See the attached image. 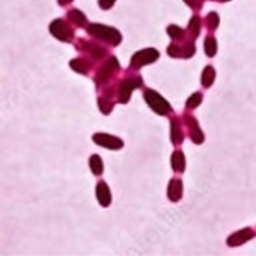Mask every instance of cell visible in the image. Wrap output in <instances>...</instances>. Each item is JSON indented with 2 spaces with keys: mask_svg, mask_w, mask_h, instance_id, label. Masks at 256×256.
Masks as SVG:
<instances>
[{
  "mask_svg": "<svg viewBox=\"0 0 256 256\" xmlns=\"http://www.w3.org/2000/svg\"><path fill=\"white\" fill-rule=\"evenodd\" d=\"M168 195L171 198L172 202H178L181 198V181L180 180H172L169 183V190H168Z\"/></svg>",
  "mask_w": 256,
  "mask_h": 256,
  "instance_id": "13",
  "label": "cell"
},
{
  "mask_svg": "<svg viewBox=\"0 0 256 256\" xmlns=\"http://www.w3.org/2000/svg\"><path fill=\"white\" fill-rule=\"evenodd\" d=\"M88 32L94 38H98L99 41H104L110 46H118L122 43V34H120L118 30L110 26H102V24H89L88 26Z\"/></svg>",
  "mask_w": 256,
  "mask_h": 256,
  "instance_id": "1",
  "label": "cell"
},
{
  "mask_svg": "<svg viewBox=\"0 0 256 256\" xmlns=\"http://www.w3.org/2000/svg\"><path fill=\"white\" fill-rule=\"evenodd\" d=\"M118 68H120L118 60L114 58V56H110L108 62H106V64L98 70V74H96V84L101 86V84H104L106 80H110L111 77H113L114 74L118 72Z\"/></svg>",
  "mask_w": 256,
  "mask_h": 256,
  "instance_id": "6",
  "label": "cell"
},
{
  "mask_svg": "<svg viewBox=\"0 0 256 256\" xmlns=\"http://www.w3.org/2000/svg\"><path fill=\"white\" fill-rule=\"evenodd\" d=\"M251 236H253V230L244 229V230H239V232H236L234 236H230L227 242H229L230 246H238V244H241V242H244L246 239H250Z\"/></svg>",
  "mask_w": 256,
  "mask_h": 256,
  "instance_id": "12",
  "label": "cell"
},
{
  "mask_svg": "<svg viewBox=\"0 0 256 256\" xmlns=\"http://www.w3.org/2000/svg\"><path fill=\"white\" fill-rule=\"evenodd\" d=\"M70 2H74V0H58V6L65 7V6H68Z\"/></svg>",
  "mask_w": 256,
  "mask_h": 256,
  "instance_id": "27",
  "label": "cell"
},
{
  "mask_svg": "<svg viewBox=\"0 0 256 256\" xmlns=\"http://www.w3.org/2000/svg\"><path fill=\"white\" fill-rule=\"evenodd\" d=\"M207 22H208V28L210 30H214V28L218 26V16L216 14V12H210L208 18H207Z\"/></svg>",
  "mask_w": 256,
  "mask_h": 256,
  "instance_id": "24",
  "label": "cell"
},
{
  "mask_svg": "<svg viewBox=\"0 0 256 256\" xmlns=\"http://www.w3.org/2000/svg\"><path fill=\"white\" fill-rule=\"evenodd\" d=\"M144 96H146L147 104L150 106V108L154 110L158 114H166V113H169V110H171V106H169V102H168L164 98H160L159 94L156 92V90H152V89H146V92H144Z\"/></svg>",
  "mask_w": 256,
  "mask_h": 256,
  "instance_id": "3",
  "label": "cell"
},
{
  "mask_svg": "<svg viewBox=\"0 0 256 256\" xmlns=\"http://www.w3.org/2000/svg\"><path fill=\"white\" fill-rule=\"evenodd\" d=\"M184 50H188V44L184 46ZM190 50H193V46H190ZM169 55H171V56H180V48L174 46V44H171V46H169ZM192 55H193V52L181 53V56H192Z\"/></svg>",
  "mask_w": 256,
  "mask_h": 256,
  "instance_id": "19",
  "label": "cell"
},
{
  "mask_svg": "<svg viewBox=\"0 0 256 256\" xmlns=\"http://www.w3.org/2000/svg\"><path fill=\"white\" fill-rule=\"evenodd\" d=\"M98 102H99V110H101L102 114H110L111 113V110H113V101H111L110 98L101 96Z\"/></svg>",
  "mask_w": 256,
  "mask_h": 256,
  "instance_id": "17",
  "label": "cell"
},
{
  "mask_svg": "<svg viewBox=\"0 0 256 256\" xmlns=\"http://www.w3.org/2000/svg\"><path fill=\"white\" fill-rule=\"evenodd\" d=\"M171 140L174 144H178L181 140V135H180V128H178V122H172V135H171Z\"/></svg>",
  "mask_w": 256,
  "mask_h": 256,
  "instance_id": "25",
  "label": "cell"
},
{
  "mask_svg": "<svg viewBox=\"0 0 256 256\" xmlns=\"http://www.w3.org/2000/svg\"><path fill=\"white\" fill-rule=\"evenodd\" d=\"M92 62L89 56H79V58H74L70 62V68L76 70L79 74H89L90 67H92Z\"/></svg>",
  "mask_w": 256,
  "mask_h": 256,
  "instance_id": "10",
  "label": "cell"
},
{
  "mask_svg": "<svg viewBox=\"0 0 256 256\" xmlns=\"http://www.w3.org/2000/svg\"><path fill=\"white\" fill-rule=\"evenodd\" d=\"M77 50H80L86 56H89L90 60H99L102 56H106V50L99 44L92 43V41H88V40H79L76 43Z\"/></svg>",
  "mask_w": 256,
  "mask_h": 256,
  "instance_id": "4",
  "label": "cell"
},
{
  "mask_svg": "<svg viewBox=\"0 0 256 256\" xmlns=\"http://www.w3.org/2000/svg\"><path fill=\"white\" fill-rule=\"evenodd\" d=\"M92 140L98 144V146L111 148V150H116V148L123 147V140L122 138L113 137V135H108V134H94Z\"/></svg>",
  "mask_w": 256,
  "mask_h": 256,
  "instance_id": "8",
  "label": "cell"
},
{
  "mask_svg": "<svg viewBox=\"0 0 256 256\" xmlns=\"http://www.w3.org/2000/svg\"><path fill=\"white\" fill-rule=\"evenodd\" d=\"M184 2H186L188 6H192V7H198V2H196V0H184Z\"/></svg>",
  "mask_w": 256,
  "mask_h": 256,
  "instance_id": "28",
  "label": "cell"
},
{
  "mask_svg": "<svg viewBox=\"0 0 256 256\" xmlns=\"http://www.w3.org/2000/svg\"><path fill=\"white\" fill-rule=\"evenodd\" d=\"M192 125H193L192 138L195 140V142H202V140H204V134H202V132H200V128H198L196 122H193V120H192Z\"/></svg>",
  "mask_w": 256,
  "mask_h": 256,
  "instance_id": "20",
  "label": "cell"
},
{
  "mask_svg": "<svg viewBox=\"0 0 256 256\" xmlns=\"http://www.w3.org/2000/svg\"><path fill=\"white\" fill-rule=\"evenodd\" d=\"M200 26H202V22H200V18H196V16H195V18H193L192 19V22H190V31H192L193 32V34H198V31H200Z\"/></svg>",
  "mask_w": 256,
  "mask_h": 256,
  "instance_id": "22",
  "label": "cell"
},
{
  "mask_svg": "<svg viewBox=\"0 0 256 256\" xmlns=\"http://www.w3.org/2000/svg\"><path fill=\"white\" fill-rule=\"evenodd\" d=\"M200 102H202V94H193V96L188 99L186 106H188V108H192V110H193V108H196V106L200 104Z\"/></svg>",
  "mask_w": 256,
  "mask_h": 256,
  "instance_id": "23",
  "label": "cell"
},
{
  "mask_svg": "<svg viewBox=\"0 0 256 256\" xmlns=\"http://www.w3.org/2000/svg\"><path fill=\"white\" fill-rule=\"evenodd\" d=\"M96 196L101 204V207H110L111 204V193H110V188L106 184V181H99L98 186H96Z\"/></svg>",
  "mask_w": 256,
  "mask_h": 256,
  "instance_id": "9",
  "label": "cell"
},
{
  "mask_svg": "<svg viewBox=\"0 0 256 256\" xmlns=\"http://www.w3.org/2000/svg\"><path fill=\"white\" fill-rule=\"evenodd\" d=\"M168 32L171 34V38H174V40L183 38V30H181V28H178V26H169Z\"/></svg>",
  "mask_w": 256,
  "mask_h": 256,
  "instance_id": "21",
  "label": "cell"
},
{
  "mask_svg": "<svg viewBox=\"0 0 256 256\" xmlns=\"http://www.w3.org/2000/svg\"><path fill=\"white\" fill-rule=\"evenodd\" d=\"M158 58H159L158 50H154V48L140 50L138 53H135V55L132 56L130 67L132 68H140V67H144V65H147V64H152V62H156Z\"/></svg>",
  "mask_w": 256,
  "mask_h": 256,
  "instance_id": "5",
  "label": "cell"
},
{
  "mask_svg": "<svg viewBox=\"0 0 256 256\" xmlns=\"http://www.w3.org/2000/svg\"><path fill=\"white\" fill-rule=\"evenodd\" d=\"M89 166H90V171H92L96 176L102 174V159L99 158L98 154H94L89 158Z\"/></svg>",
  "mask_w": 256,
  "mask_h": 256,
  "instance_id": "14",
  "label": "cell"
},
{
  "mask_svg": "<svg viewBox=\"0 0 256 256\" xmlns=\"http://www.w3.org/2000/svg\"><path fill=\"white\" fill-rule=\"evenodd\" d=\"M205 52H207L208 56H214L217 52V43H216V38L214 36H207L205 40Z\"/></svg>",
  "mask_w": 256,
  "mask_h": 256,
  "instance_id": "18",
  "label": "cell"
},
{
  "mask_svg": "<svg viewBox=\"0 0 256 256\" xmlns=\"http://www.w3.org/2000/svg\"><path fill=\"white\" fill-rule=\"evenodd\" d=\"M138 86H142V79H140V77H125V79L120 82V88H118L120 102H128L132 90L135 88H138Z\"/></svg>",
  "mask_w": 256,
  "mask_h": 256,
  "instance_id": "7",
  "label": "cell"
},
{
  "mask_svg": "<svg viewBox=\"0 0 256 256\" xmlns=\"http://www.w3.org/2000/svg\"><path fill=\"white\" fill-rule=\"evenodd\" d=\"M114 2H116V0H99V7L104 9V10H108L114 6Z\"/></svg>",
  "mask_w": 256,
  "mask_h": 256,
  "instance_id": "26",
  "label": "cell"
},
{
  "mask_svg": "<svg viewBox=\"0 0 256 256\" xmlns=\"http://www.w3.org/2000/svg\"><path fill=\"white\" fill-rule=\"evenodd\" d=\"M214 79H216V70L212 67H205L204 74H202V84H204L205 88H210Z\"/></svg>",
  "mask_w": 256,
  "mask_h": 256,
  "instance_id": "16",
  "label": "cell"
},
{
  "mask_svg": "<svg viewBox=\"0 0 256 256\" xmlns=\"http://www.w3.org/2000/svg\"><path fill=\"white\" fill-rule=\"evenodd\" d=\"M172 160H171V164H172V169H174V171H183L184 169V156H183V152H174V154H172V158H171Z\"/></svg>",
  "mask_w": 256,
  "mask_h": 256,
  "instance_id": "15",
  "label": "cell"
},
{
  "mask_svg": "<svg viewBox=\"0 0 256 256\" xmlns=\"http://www.w3.org/2000/svg\"><path fill=\"white\" fill-rule=\"evenodd\" d=\"M67 20H68L70 24H74L76 28H88V18H86L84 12H80L79 9L68 10Z\"/></svg>",
  "mask_w": 256,
  "mask_h": 256,
  "instance_id": "11",
  "label": "cell"
},
{
  "mask_svg": "<svg viewBox=\"0 0 256 256\" xmlns=\"http://www.w3.org/2000/svg\"><path fill=\"white\" fill-rule=\"evenodd\" d=\"M50 32L52 36H55L58 41H65V43H72L76 31L70 26V22L67 19H55L50 24Z\"/></svg>",
  "mask_w": 256,
  "mask_h": 256,
  "instance_id": "2",
  "label": "cell"
},
{
  "mask_svg": "<svg viewBox=\"0 0 256 256\" xmlns=\"http://www.w3.org/2000/svg\"><path fill=\"white\" fill-rule=\"evenodd\" d=\"M220 2H226V0H220Z\"/></svg>",
  "mask_w": 256,
  "mask_h": 256,
  "instance_id": "29",
  "label": "cell"
}]
</instances>
